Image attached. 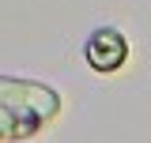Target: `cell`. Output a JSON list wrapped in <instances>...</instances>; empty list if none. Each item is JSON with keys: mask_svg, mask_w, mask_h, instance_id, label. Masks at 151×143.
I'll return each mask as SVG.
<instances>
[{"mask_svg": "<svg viewBox=\"0 0 151 143\" xmlns=\"http://www.w3.org/2000/svg\"><path fill=\"white\" fill-rule=\"evenodd\" d=\"M129 38L125 30H117V26H98L91 30V38L83 41V60H87V68L98 72V75H113V72H121L129 64Z\"/></svg>", "mask_w": 151, "mask_h": 143, "instance_id": "7a4b0ae2", "label": "cell"}, {"mask_svg": "<svg viewBox=\"0 0 151 143\" xmlns=\"http://www.w3.org/2000/svg\"><path fill=\"white\" fill-rule=\"evenodd\" d=\"M60 94L42 79H23V75H0V109L23 117V121H38L45 128L53 117H60Z\"/></svg>", "mask_w": 151, "mask_h": 143, "instance_id": "6da1fadb", "label": "cell"}, {"mask_svg": "<svg viewBox=\"0 0 151 143\" xmlns=\"http://www.w3.org/2000/svg\"><path fill=\"white\" fill-rule=\"evenodd\" d=\"M38 132H42L38 121H23V117H12V113L0 109V143H19V139L38 136Z\"/></svg>", "mask_w": 151, "mask_h": 143, "instance_id": "3957f363", "label": "cell"}]
</instances>
